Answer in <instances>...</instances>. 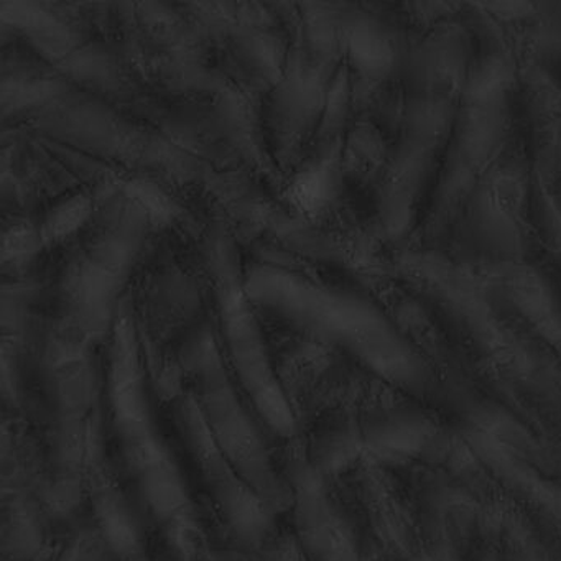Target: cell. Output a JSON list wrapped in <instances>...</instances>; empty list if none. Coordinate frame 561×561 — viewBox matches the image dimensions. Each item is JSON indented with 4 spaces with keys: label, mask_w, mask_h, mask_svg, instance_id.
<instances>
[{
    "label": "cell",
    "mask_w": 561,
    "mask_h": 561,
    "mask_svg": "<svg viewBox=\"0 0 561 561\" xmlns=\"http://www.w3.org/2000/svg\"><path fill=\"white\" fill-rule=\"evenodd\" d=\"M126 561H159L156 557H150L149 553L140 554V557L130 558V560Z\"/></svg>",
    "instance_id": "9"
},
{
    "label": "cell",
    "mask_w": 561,
    "mask_h": 561,
    "mask_svg": "<svg viewBox=\"0 0 561 561\" xmlns=\"http://www.w3.org/2000/svg\"><path fill=\"white\" fill-rule=\"evenodd\" d=\"M47 508L38 489L34 449L24 445L15 416L2 433V553L4 561H48Z\"/></svg>",
    "instance_id": "6"
},
{
    "label": "cell",
    "mask_w": 561,
    "mask_h": 561,
    "mask_svg": "<svg viewBox=\"0 0 561 561\" xmlns=\"http://www.w3.org/2000/svg\"><path fill=\"white\" fill-rule=\"evenodd\" d=\"M180 370L209 432L242 478L280 517L287 514V481L268 435L232 379L218 341L195 337L180 354Z\"/></svg>",
    "instance_id": "5"
},
{
    "label": "cell",
    "mask_w": 561,
    "mask_h": 561,
    "mask_svg": "<svg viewBox=\"0 0 561 561\" xmlns=\"http://www.w3.org/2000/svg\"><path fill=\"white\" fill-rule=\"evenodd\" d=\"M282 471L287 481L291 535L305 561H353L350 538L327 485V474L308 459L300 438L284 445Z\"/></svg>",
    "instance_id": "7"
},
{
    "label": "cell",
    "mask_w": 561,
    "mask_h": 561,
    "mask_svg": "<svg viewBox=\"0 0 561 561\" xmlns=\"http://www.w3.org/2000/svg\"><path fill=\"white\" fill-rule=\"evenodd\" d=\"M100 340L68 321L51 328L37 359L34 461L48 517L68 520L84 505L91 436L101 415Z\"/></svg>",
    "instance_id": "2"
},
{
    "label": "cell",
    "mask_w": 561,
    "mask_h": 561,
    "mask_svg": "<svg viewBox=\"0 0 561 561\" xmlns=\"http://www.w3.org/2000/svg\"><path fill=\"white\" fill-rule=\"evenodd\" d=\"M206 267L218 318L216 341L226 366L268 438L288 445L300 438L297 410L272 360L234 248L222 229L209 236Z\"/></svg>",
    "instance_id": "3"
},
{
    "label": "cell",
    "mask_w": 561,
    "mask_h": 561,
    "mask_svg": "<svg viewBox=\"0 0 561 561\" xmlns=\"http://www.w3.org/2000/svg\"><path fill=\"white\" fill-rule=\"evenodd\" d=\"M48 561H117L93 525H81Z\"/></svg>",
    "instance_id": "8"
},
{
    "label": "cell",
    "mask_w": 561,
    "mask_h": 561,
    "mask_svg": "<svg viewBox=\"0 0 561 561\" xmlns=\"http://www.w3.org/2000/svg\"><path fill=\"white\" fill-rule=\"evenodd\" d=\"M152 389L133 318L117 310L101 363L107 449L159 561H199L208 527Z\"/></svg>",
    "instance_id": "1"
},
{
    "label": "cell",
    "mask_w": 561,
    "mask_h": 561,
    "mask_svg": "<svg viewBox=\"0 0 561 561\" xmlns=\"http://www.w3.org/2000/svg\"><path fill=\"white\" fill-rule=\"evenodd\" d=\"M162 415L185 468L199 511L222 547H262L278 534V515L242 478L183 383L169 387Z\"/></svg>",
    "instance_id": "4"
}]
</instances>
